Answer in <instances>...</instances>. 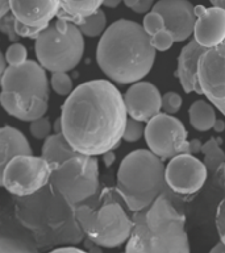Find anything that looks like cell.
Masks as SVG:
<instances>
[{"label":"cell","instance_id":"obj_1","mask_svg":"<svg viewBox=\"0 0 225 253\" xmlns=\"http://www.w3.org/2000/svg\"><path fill=\"white\" fill-rule=\"evenodd\" d=\"M124 95L106 79L88 81L61 107L62 133L79 153L99 156L120 145L128 122Z\"/></svg>","mask_w":225,"mask_h":253},{"label":"cell","instance_id":"obj_2","mask_svg":"<svg viewBox=\"0 0 225 253\" xmlns=\"http://www.w3.org/2000/svg\"><path fill=\"white\" fill-rule=\"evenodd\" d=\"M155 54L151 36L141 24L120 19L111 24L99 40L96 62L112 82L132 84L149 74Z\"/></svg>","mask_w":225,"mask_h":253},{"label":"cell","instance_id":"obj_3","mask_svg":"<svg viewBox=\"0 0 225 253\" xmlns=\"http://www.w3.org/2000/svg\"><path fill=\"white\" fill-rule=\"evenodd\" d=\"M133 229L126 241L128 253H188L186 217L163 193L146 209L132 215Z\"/></svg>","mask_w":225,"mask_h":253},{"label":"cell","instance_id":"obj_4","mask_svg":"<svg viewBox=\"0 0 225 253\" xmlns=\"http://www.w3.org/2000/svg\"><path fill=\"white\" fill-rule=\"evenodd\" d=\"M49 86L46 69L39 62L27 59L17 66H8L1 75L0 102L7 114L31 123L46 114Z\"/></svg>","mask_w":225,"mask_h":253},{"label":"cell","instance_id":"obj_5","mask_svg":"<svg viewBox=\"0 0 225 253\" xmlns=\"http://www.w3.org/2000/svg\"><path fill=\"white\" fill-rule=\"evenodd\" d=\"M165 173L163 160L150 149L133 150L122 158L117 171V193L132 212L149 207L161 194H170Z\"/></svg>","mask_w":225,"mask_h":253},{"label":"cell","instance_id":"obj_6","mask_svg":"<svg viewBox=\"0 0 225 253\" xmlns=\"http://www.w3.org/2000/svg\"><path fill=\"white\" fill-rule=\"evenodd\" d=\"M76 24L57 19L35 40L37 61L47 71H70L84 54V37Z\"/></svg>","mask_w":225,"mask_h":253},{"label":"cell","instance_id":"obj_7","mask_svg":"<svg viewBox=\"0 0 225 253\" xmlns=\"http://www.w3.org/2000/svg\"><path fill=\"white\" fill-rule=\"evenodd\" d=\"M75 217L87 237L103 248H117L128 241L133 229L118 202H108L98 210L82 205L75 210Z\"/></svg>","mask_w":225,"mask_h":253},{"label":"cell","instance_id":"obj_8","mask_svg":"<svg viewBox=\"0 0 225 253\" xmlns=\"http://www.w3.org/2000/svg\"><path fill=\"white\" fill-rule=\"evenodd\" d=\"M50 185L69 205L88 201L99 190L98 158L83 153L69 158L53 170Z\"/></svg>","mask_w":225,"mask_h":253},{"label":"cell","instance_id":"obj_9","mask_svg":"<svg viewBox=\"0 0 225 253\" xmlns=\"http://www.w3.org/2000/svg\"><path fill=\"white\" fill-rule=\"evenodd\" d=\"M53 168L42 156L20 154L1 169V186L16 197H29L50 183Z\"/></svg>","mask_w":225,"mask_h":253},{"label":"cell","instance_id":"obj_10","mask_svg":"<svg viewBox=\"0 0 225 253\" xmlns=\"http://www.w3.org/2000/svg\"><path fill=\"white\" fill-rule=\"evenodd\" d=\"M144 137L148 148L162 160L189 153V141L183 123L166 112H159L146 123Z\"/></svg>","mask_w":225,"mask_h":253},{"label":"cell","instance_id":"obj_11","mask_svg":"<svg viewBox=\"0 0 225 253\" xmlns=\"http://www.w3.org/2000/svg\"><path fill=\"white\" fill-rule=\"evenodd\" d=\"M208 169L195 154L181 153L166 165V183L178 195H192L204 186Z\"/></svg>","mask_w":225,"mask_h":253},{"label":"cell","instance_id":"obj_12","mask_svg":"<svg viewBox=\"0 0 225 253\" xmlns=\"http://www.w3.org/2000/svg\"><path fill=\"white\" fill-rule=\"evenodd\" d=\"M199 82L203 95L225 116V40L200 57Z\"/></svg>","mask_w":225,"mask_h":253},{"label":"cell","instance_id":"obj_13","mask_svg":"<svg viewBox=\"0 0 225 253\" xmlns=\"http://www.w3.org/2000/svg\"><path fill=\"white\" fill-rule=\"evenodd\" d=\"M151 11L163 16L166 29L171 32L175 42L186 41L193 35L197 16L188 0H158Z\"/></svg>","mask_w":225,"mask_h":253},{"label":"cell","instance_id":"obj_14","mask_svg":"<svg viewBox=\"0 0 225 253\" xmlns=\"http://www.w3.org/2000/svg\"><path fill=\"white\" fill-rule=\"evenodd\" d=\"M128 116L148 123L162 110V95L150 82L132 83L124 95Z\"/></svg>","mask_w":225,"mask_h":253},{"label":"cell","instance_id":"obj_15","mask_svg":"<svg viewBox=\"0 0 225 253\" xmlns=\"http://www.w3.org/2000/svg\"><path fill=\"white\" fill-rule=\"evenodd\" d=\"M195 12L197 19L193 39L207 49L220 45L225 40L224 8H205L203 5H197L195 7Z\"/></svg>","mask_w":225,"mask_h":253},{"label":"cell","instance_id":"obj_16","mask_svg":"<svg viewBox=\"0 0 225 253\" xmlns=\"http://www.w3.org/2000/svg\"><path fill=\"white\" fill-rule=\"evenodd\" d=\"M207 51V47L201 46L196 40H191L179 53L175 77L179 79L182 88L186 94L196 92L203 95L199 82V61Z\"/></svg>","mask_w":225,"mask_h":253},{"label":"cell","instance_id":"obj_17","mask_svg":"<svg viewBox=\"0 0 225 253\" xmlns=\"http://www.w3.org/2000/svg\"><path fill=\"white\" fill-rule=\"evenodd\" d=\"M9 9L21 23L47 27L58 15L59 0H9Z\"/></svg>","mask_w":225,"mask_h":253},{"label":"cell","instance_id":"obj_18","mask_svg":"<svg viewBox=\"0 0 225 253\" xmlns=\"http://www.w3.org/2000/svg\"><path fill=\"white\" fill-rule=\"evenodd\" d=\"M20 154H32V148L23 132L11 126L0 129V169Z\"/></svg>","mask_w":225,"mask_h":253},{"label":"cell","instance_id":"obj_19","mask_svg":"<svg viewBox=\"0 0 225 253\" xmlns=\"http://www.w3.org/2000/svg\"><path fill=\"white\" fill-rule=\"evenodd\" d=\"M78 153V150L74 149V146L69 142L62 132L50 134L46 140H43L42 149H41V156L50 164L53 170Z\"/></svg>","mask_w":225,"mask_h":253},{"label":"cell","instance_id":"obj_20","mask_svg":"<svg viewBox=\"0 0 225 253\" xmlns=\"http://www.w3.org/2000/svg\"><path fill=\"white\" fill-rule=\"evenodd\" d=\"M104 0H59V11L57 19L71 23L82 24L88 16L100 9Z\"/></svg>","mask_w":225,"mask_h":253},{"label":"cell","instance_id":"obj_21","mask_svg":"<svg viewBox=\"0 0 225 253\" xmlns=\"http://www.w3.org/2000/svg\"><path fill=\"white\" fill-rule=\"evenodd\" d=\"M189 123L199 132H207L212 129L216 122L215 106L207 100H196L191 104L188 110Z\"/></svg>","mask_w":225,"mask_h":253},{"label":"cell","instance_id":"obj_22","mask_svg":"<svg viewBox=\"0 0 225 253\" xmlns=\"http://www.w3.org/2000/svg\"><path fill=\"white\" fill-rule=\"evenodd\" d=\"M221 137H211L201 146V153L204 154V164L208 173L215 175L225 162V152L221 149Z\"/></svg>","mask_w":225,"mask_h":253},{"label":"cell","instance_id":"obj_23","mask_svg":"<svg viewBox=\"0 0 225 253\" xmlns=\"http://www.w3.org/2000/svg\"><path fill=\"white\" fill-rule=\"evenodd\" d=\"M107 17L106 13L99 9L96 13L88 16L82 24H79V29L87 37H98L106 31Z\"/></svg>","mask_w":225,"mask_h":253},{"label":"cell","instance_id":"obj_24","mask_svg":"<svg viewBox=\"0 0 225 253\" xmlns=\"http://www.w3.org/2000/svg\"><path fill=\"white\" fill-rule=\"evenodd\" d=\"M50 87L59 96H69L74 90L73 81L67 71H54L50 78Z\"/></svg>","mask_w":225,"mask_h":253},{"label":"cell","instance_id":"obj_25","mask_svg":"<svg viewBox=\"0 0 225 253\" xmlns=\"http://www.w3.org/2000/svg\"><path fill=\"white\" fill-rule=\"evenodd\" d=\"M51 130H53V126L50 120L45 116L32 120L29 126V132L32 137H35L36 140H46L51 134Z\"/></svg>","mask_w":225,"mask_h":253},{"label":"cell","instance_id":"obj_26","mask_svg":"<svg viewBox=\"0 0 225 253\" xmlns=\"http://www.w3.org/2000/svg\"><path fill=\"white\" fill-rule=\"evenodd\" d=\"M142 27L148 32V35L154 36L158 32L166 29V23L163 16L161 13H158L155 11L148 12L145 16H144V20H142Z\"/></svg>","mask_w":225,"mask_h":253},{"label":"cell","instance_id":"obj_27","mask_svg":"<svg viewBox=\"0 0 225 253\" xmlns=\"http://www.w3.org/2000/svg\"><path fill=\"white\" fill-rule=\"evenodd\" d=\"M145 126L146 124H144V122H140V120H136L133 118H129L128 122H126L122 140H125L126 142L138 141L140 138L145 136Z\"/></svg>","mask_w":225,"mask_h":253},{"label":"cell","instance_id":"obj_28","mask_svg":"<svg viewBox=\"0 0 225 253\" xmlns=\"http://www.w3.org/2000/svg\"><path fill=\"white\" fill-rule=\"evenodd\" d=\"M4 54H5V58H7L9 66H17V65H21L27 61L28 51L27 47L24 46L23 43L13 42L8 46L7 51Z\"/></svg>","mask_w":225,"mask_h":253},{"label":"cell","instance_id":"obj_29","mask_svg":"<svg viewBox=\"0 0 225 253\" xmlns=\"http://www.w3.org/2000/svg\"><path fill=\"white\" fill-rule=\"evenodd\" d=\"M15 21L16 17L11 11L8 12L7 15L0 16V31L7 36L11 42H19V40L21 39L16 32Z\"/></svg>","mask_w":225,"mask_h":253},{"label":"cell","instance_id":"obj_30","mask_svg":"<svg viewBox=\"0 0 225 253\" xmlns=\"http://www.w3.org/2000/svg\"><path fill=\"white\" fill-rule=\"evenodd\" d=\"M174 42H175V39L171 35V32H169L167 29H163V31L151 36V45L157 51L169 50Z\"/></svg>","mask_w":225,"mask_h":253},{"label":"cell","instance_id":"obj_31","mask_svg":"<svg viewBox=\"0 0 225 253\" xmlns=\"http://www.w3.org/2000/svg\"><path fill=\"white\" fill-rule=\"evenodd\" d=\"M182 108V98L181 95L169 91L165 95H162V110L166 114L175 115Z\"/></svg>","mask_w":225,"mask_h":253},{"label":"cell","instance_id":"obj_32","mask_svg":"<svg viewBox=\"0 0 225 253\" xmlns=\"http://www.w3.org/2000/svg\"><path fill=\"white\" fill-rule=\"evenodd\" d=\"M15 28L17 35L20 37H25V39H33L36 40L38 37V35L45 29L46 27H32V25H28V24H24L21 21L16 19L15 21Z\"/></svg>","mask_w":225,"mask_h":253},{"label":"cell","instance_id":"obj_33","mask_svg":"<svg viewBox=\"0 0 225 253\" xmlns=\"http://www.w3.org/2000/svg\"><path fill=\"white\" fill-rule=\"evenodd\" d=\"M122 3L125 4L126 7L130 8L132 11L136 13H148L150 9H153L154 0H122Z\"/></svg>","mask_w":225,"mask_h":253},{"label":"cell","instance_id":"obj_34","mask_svg":"<svg viewBox=\"0 0 225 253\" xmlns=\"http://www.w3.org/2000/svg\"><path fill=\"white\" fill-rule=\"evenodd\" d=\"M31 248L24 247L23 244H20L19 241L11 240V239H5V237H1V240H0V252L1 253L31 252Z\"/></svg>","mask_w":225,"mask_h":253},{"label":"cell","instance_id":"obj_35","mask_svg":"<svg viewBox=\"0 0 225 253\" xmlns=\"http://www.w3.org/2000/svg\"><path fill=\"white\" fill-rule=\"evenodd\" d=\"M216 229L219 235L225 232V199L217 206L216 212Z\"/></svg>","mask_w":225,"mask_h":253},{"label":"cell","instance_id":"obj_36","mask_svg":"<svg viewBox=\"0 0 225 253\" xmlns=\"http://www.w3.org/2000/svg\"><path fill=\"white\" fill-rule=\"evenodd\" d=\"M114 161H116V154H114L113 149L107 150L106 153H103V162H104L106 168H111L114 164Z\"/></svg>","mask_w":225,"mask_h":253},{"label":"cell","instance_id":"obj_37","mask_svg":"<svg viewBox=\"0 0 225 253\" xmlns=\"http://www.w3.org/2000/svg\"><path fill=\"white\" fill-rule=\"evenodd\" d=\"M201 146H203V144L200 142V140H199V138H193V140L189 141V153L191 154L200 153Z\"/></svg>","mask_w":225,"mask_h":253},{"label":"cell","instance_id":"obj_38","mask_svg":"<svg viewBox=\"0 0 225 253\" xmlns=\"http://www.w3.org/2000/svg\"><path fill=\"white\" fill-rule=\"evenodd\" d=\"M53 252H71V253H84V249L78 248V247H59V248H54L53 249Z\"/></svg>","mask_w":225,"mask_h":253},{"label":"cell","instance_id":"obj_39","mask_svg":"<svg viewBox=\"0 0 225 253\" xmlns=\"http://www.w3.org/2000/svg\"><path fill=\"white\" fill-rule=\"evenodd\" d=\"M215 175H217V179L220 181V185L225 189V162L223 164V166H221L220 169H219V171H217Z\"/></svg>","mask_w":225,"mask_h":253},{"label":"cell","instance_id":"obj_40","mask_svg":"<svg viewBox=\"0 0 225 253\" xmlns=\"http://www.w3.org/2000/svg\"><path fill=\"white\" fill-rule=\"evenodd\" d=\"M9 11V0H0V16L7 15Z\"/></svg>","mask_w":225,"mask_h":253},{"label":"cell","instance_id":"obj_41","mask_svg":"<svg viewBox=\"0 0 225 253\" xmlns=\"http://www.w3.org/2000/svg\"><path fill=\"white\" fill-rule=\"evenodd\" d=\"M216 133H221V132H224L225 130V122L224 120H220V119H217L216 122H215V126L212 128Z\"/></svg>","mask_w":225,"mask_h":253},{"label":"cell","instance_id":"obj_42","mask_svg":"<svg viewBox=\"0 0 225 253\" xmlns=\"http://www.w3.org/2000/svg\"><path fill=\"white\" fill-rule=\"evenodd\" d=\"M8 66H9V63H8L7 58H5V54H1L0 55V74L3 75L8 69Z\"/></svg>","mask_w":225,"mask_h":253},{"label":"cell","instance_id":"obj_43","mask_svg":"<svg viewBox=\"0 0 225 253\" xmlns=\"http://www.w3.org/2000/svg\"><path fill=\"white\" fill-rule=\"evenodd\" d=\"M211 253H225V244L223 241H219L213 248H211Z\"/></svg>","mask_w":225,"mask_h":253},{"label":"cell","instance_id":"obj_44","mask_svg":"<svg viewBox=\"0 0 225 253\" xmlns=\"http://www.w3.org/2000/svg\"><path fill=\"white\" fill-rule=\"evenodd\" d=\"M121 1L122 0H104L103 5L107 8H116L121 4Z\"/></svg>","mask_w":225,"mask_h":253},{"label":"cell","instance_id":"obj_45","mask_svg":"<svg viewBox=\"0 0 225 253\" xmlns=\"http://www.w3.org/2000/svg\"><path fill=\"white\" fill-rule=\"evenodd\" d=\"M53 132L54 133H61L62 132V120H61V118L57 119L54 124H53Z\"/></svg>","mask_w":225,"mask_h":253},{"label":"cell","instance_id":"obj_46","mask_svg":"<svg viewBox=\"0 0 225 253\" xmlns=\"http://www.w3.org/2000/svg\"><path fill=\"white\" fill-rule=\"evenodd\" d=\"M211 4L213 7H219V8H224L225 9V0H209Z\"/></svg>","mask_w":225,"mask_h":253},{"label":"cell","instance_id":"obj_47","mask_svg":"<svg viewBox=\"0 0 225 253\" xmlns=\"http://www.w3.org/2000/svg\"><path fill=\"white\" fill-rule=\"evenodd\" d=\"M219 236H220V240L223 241V243H224V244H225V232L221 233V235H219Z\"/></svg>","mask_w":225,"mask_h":253}]
</instances>
